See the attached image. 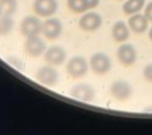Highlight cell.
Instances as JSON below:
<instances>
[{"label":"cell","instance_id":"13","mask_svg":"<svg viewBox=\"0 0 152 135\" xmlns=\"http://www.w3.org/2000/svg\"><path fill=\"white\" fill-rule=\"evenodd\" d=\"M128 26L133 33L142 34L149 28V20L144 14L136 13L134 15H131L130 18L128 19Z\"/></svg>","mask_w":152,"mask_h":135},{"label":"cell","instance_id":"1","mask_svg":"<svg viewBox=\"0 0 152 135\" xmlns=\"http://www.w3.org/2000/svg\"><path fill=\"white\" fill-rule=\"evenodd\" d=\"M89 68H90L89 61L80 55H75V56L71 57L68 60L66 66V73L73 79L83 78V76L87 75Z\"/></svg>","mask_w":152,"mask_h":135},{"label":"cell","instance_id":"3","mask_svg":"<svg viewBox=\"0 0 152 135\" xmlns=\"http://www.w3.org/2000/svg\"><path fill=\"white\" fill-rule=\"evenodd\" d=\"M109 93L114 100L124 102L132 96L133 89L129 81L125 79H116L110 85Z\"/></svg>","mask_w":152,"mask_h":135},{"label":"cell","instance_id":"14","mask_svg":"<svg viewBox=\"0 0 152 135\" xmlns=\"http://www.w3.org/2000/svg\"><path fill=\"white\" fill-rule=\"evenodd\" d=\"M111 35L114 41L118 43L126 42L130 35V28L128 24L123 20H118L113 24L111 28Z\"/></svg>","mask_w":152,"mask_h":135},{"label":"cell","instance_id":"6","mask_svg":"<svg viewBox=\"0 0 152 135\" xmlns=\"http://www.w3.org/2000/svg\"><path fill=\"white\" fill-rule=\"evenodd\" d=\"M42 28V22L37 15H30L24 17L20 23V32L26 38L39 35Z\"/></svg>","mask_w":152,"mask_h":135},{"label":"cell","instance_id":"17","mask_svg":"<svg viewBox=\"0 0 152 135\" xmlns=\"http://www.w3.org/2000/svg\"><path fill=\"white\" fill-rule=\"evenodd\" d=\"M14 28V20L10 15L0 16V36H7Z\"/></svg>","mask_w":152,"mask_h":135},{"label":"cell","instance_id":"5","mask_svg":"<svg viewBox=\"0 0 152 135\" xmlns=\"http://www.w3.org/2000/svg\"><path fill=\"white\" fill-rule=\"evenodd\" d=\"M116 58L121 66L129 68L137 60V51L132 43L123 42L116 50Z\"/></svg>","mask_w":152,"mask_h":135},{"label":"cell","instance_id":"15","mask_svg":"<svg viewBox=\"0 0 152 135\" xmlns=\"http://www.w3.org/2000/svg\"><path fill=\"white\" fill-rule=\"evenodd\" d=\"M146 5V0H126L123 3L121 9L125 15H134L140 13Z\"/></svg>","mask_w":152,"mask_h":135},{"label":"cell","instance_id":"18","mask_svg":"<svg viewBox=\"0 0 152 135\" xmlns=\"http://www.w3.org/2000/svg\"><path fill=\"white\" fill-rule=\"evenodd\" d=\"M0 9L2 15L12 16L18 9L17 0H0Z\"/></svg>","mask_w":152,"mask_h":135},{"label":"cell","instance_id":"8","mask_svg":"<svg viewBox=\"0 0 152 135\" xmlns=\"http://www.w3.org/2000/svg\"><path fill=\"white\" fill-rule=\"evenodd\" d=\"M41 33L49 40H56L62 33V22L59 18L49 17L42 22Z\"/></svg>","mask_w":152,"mask_h":135},{"label":"cell","instance_id":"9","mask_svg":"<svg viewBox=\"0 0 152 135\" xmlns=\"http://www.w3.org/2000/svg\"><path fill=\"white\" fill-rule=\"evenodd\" d=\"M32 9L38 17L49 18L57 12L58 1L57 0H34Z\"/></svg>","mask_w":152,"mask_h":135},{"label":"cell","instance_id":"2","mask_svg":"<svg viewBox=\"0 0 152 135\" xmlns=\"http://www.w3.org/2000/svg\"><path fill=\"white\" fill-rule=\"evenodd\" d=\"M89 66L96 75H106L112 69L111 58L104 52H96L91 55L89 59Z\"/></svg>","mask_w":152,"mask_h":135},{"label":"cell","instance_id":"10","mask_svg":"<svg viewBox=\"0 0 152 135\" xmlns=\"http://www.w3.org/2000/svg\"><path fill=\"white\" fill-rule=\"evenodd\" d=\"M79 28L85 32H95L102 26V17L96 12H86L79 19Z\"/></svg>","mask_w":152,"mask_h":135},{"label":"cell","instance_id":"22","mask_svg":"<svg viewBox=\"0 0 152 135\" xmlns=\"http://www.w3.org/2000/svg\"><path fill=\"white\" fill-rule=\"evenodd\" d=\"M1 15H2V12H1V9H0V16H1Z\"/></svg>","mask_w":152,"mask_h":135},{"label":"cell","instance_id":"7","mask_svg":"<svg viewBox=\"0 0 152 135\" xmlns=\"http://www.w3.org/2000/svg\"><path fill=\"white\" fill-rule=\"evenodd\" d=\"M95 89L89 83L79 82L74 85L70 90V96L74 99L81 100L85 102H91L95 98Z\"/></svg>","mask_w":152,"mask_h":135},{"label":"cell","instance_id":"4","mask_svg":"<svg viewBox=\"0 0 152 135\" xmlns=\"http://www.w3.org/2000/svg\"><path fill=\"white\" fill-rule=\"evenodd\" d=\"M35 78L38 82L45 87L52 88V87H55L59 81V73L55 66L48 64V66H41L36 71Z\"/></svg>","mask_w":152,"mask_h":135},{"label":"cell","instance_id":"12","mask_svg":"<svg viewBox=\"0 0 152 135\" xmlns=\"http://www.w3.org/2000/svg\"><path fill=\"white\" fill-rule=\"evenodd\" d=\"M47 49L48 47L45 40L39 35L28 37L26 43H24V50H26V54L32 58L40 57L41 55L45 54Z\"/></svg>","mask_w":152,"mask_h":135},{"label":"cell","instance_id":"21","mask_svg":"<svg viewBox=\"0 0 152 135\" xmlns=\"http://www.w3.org/2000/svg\"><path fill=\"white\" fill-rule=\"evenodd\" d=\"M148 37H149L150 41H152V26L149 28V32H148Z\"/></svg>","mask_w":152,"mask_h":135},{"label":"cell","instance_id":"19","mask_svg":"<svg viewBox=\"0 0 152 135\" xmlns=\"http://www.w3.org/2000/svg\"><path fill=\"white\" fill-rule=\"evenodd\" d=\"M142 76L148 82H152V62L147 63L142 69Z\"/></svg>","mask_w":152,"mask_h":135},{"label":"cell","instance_id":"16","mask_svg":"<svg viewBox=\"0 0 152 135\" xmlns=\"http://www.w3.org/2000/svg\"><path fill=\"white\" fill-rule=\"evenodd\" d=\"M66 7L75 14H83L92 9L89 0H66Z\"/></svg>","mask_w":152,"mask_h":135},{"label":"cell","instance_id":"20","mask_svg":"<svg viewBox=\"0 0 152 135\" xmlns=\"http://www.w3.org/2000/svg\"><path fill=\"white\" fill-rule=\"evenodd\" d=\"M144 15L146 16V18L149 20V22H152V1L148 2L145 5V9H144Z\"/></svg>","mask_w":152,"mask_h":135},{"label":"cell","instance_id":"11","mask_svg":"<svg viewBox=\"0 0 152 135\" xmlns=\"http://www.w3.org/2000/svg\"><path fill=\"white\" fill-rule=\"evenodd\" d=\"M45 60L48 64L53 66H61L66 60V51L61 45H51L45 52Z\"/></svg>","mask_w":152,"mask_h":135}]
</instances>
